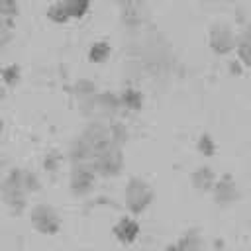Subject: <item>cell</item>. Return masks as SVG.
<instances>
[{
	"label": "cell",
	"mask_w": 251,
	"mask_h": 251,
	"mask_svg": "<svg viewBox=\"0 0 251 251\" xmlns=\"http://www.w3.org/2000/svg\"><path fill=\"white\" fill-rule=\"evenodd\" d=\"M92 167L98 175V178H116L122 175L124 167H126V157H124V147H116L110 145L102 151L96 153Z\"/></svg>",
	"instance_id": "cell-4"
},
{
	"label": "cell",
	"mask_w": 251,
	"mask_h": 251,
	"mask_svg": "<svg viewBox=\"0 0 251 251\" xmlns=\"http://www.w3.org/2000/svg\"><path fill=\"white\" fill-rule=\"evenodd\" d=\"M120 8V20L126 27L129 29H137L145 24L147 16H149V10L143 2H122L118 4Z\"/></svg>",
	"instance_id": "cell-10"
},
{
	"label": "cell",
	"mask_w": 251,
	"mask_h": 251,
	"mask_svg": "<svg viewBox=\"0 0 251 251\" xmlns=\"http://www.w3.org/2000/svg\"><path fill=\"white\" fill-rule=\"evenodd\" d=\"M229 71H231V75H241V71H245L237 61H229Z\"/></svg>",
	"instance_id": "cell-26"
},
{
	"label": "cell",
	"mask_w": 251,
	"mask_h": 251,
	"mask_svg": "<svg viewBox=\"0 0 251 251\" xmlns=\"http://www.w3.org/2000/svg\"><path fill=\"white\" fill-rule=\"evenodd\" d=\"M112 235H114V239L118 243H122V245L127 247V245H133L139 239L141 226H139V222H137L135 216L126 214V216L118 218V222L112 226Z\"/></svg>",
	"instance_id": "cell-8"
},
{
	"label": "cell",
	"mask_w": 251,
	"mask_h": 251,
	"mask_svg": "<svg viewBox=\"0 0 251 251\" xmlns=\"http://www.w3.org/2000/svg\"><path fill=\"white\" fill-rule=\"evenodd\" d=\"M233 51H235V61L243 69H249L251 67V35H249V29H243L237 35Z\"/></svg>",
	"instance_id": "cell-16"
},
{
	"label": "cell",
	"mask_w": 251,
	"mask_h": 251,
	"mask_svg": "<svg viewBox=\"0 0 251 251\" xmlns=\"http://www.w3.org/2000/svg\"><path fill=\"white\" fill-rule=\"evenodd\" d=\"M45 16H47V20L53 22V24H69V22H71L69 12H67V6H65L63 0H61V2H51V4L47 6V10H45Z\"/></svg>",
	"instance_id": "cell-19"
},
{
	"label": "cell",
	"mask_w": 251,
	"mask_h": 251,
	"mask_svg": "<svg viewBox=\"0 0 251 251\" xmlns=\"http://www.w3.org/2000/svg\"><path fill=\"white\" fill-rule=\"evenodd\" d=\"M175 243L178 245L180 251H204V235L198 227L184 229Z\"/></svg>",
	"instance_id": "cell-15"
},
{
	"label": "cell",
	"mask_w": 251,
	"mask_h": 251,
	"mask_svg": "<svg viewBox=\"0 0 251 251\" xmlns=\"http://www.w3.org/2000/svg\"><path fill=\"white\" fill-rule=\"evenodd\" d=\"M155 200L153 184L141 176H129L124 186V206L129 212V216H141L149 210V206Z\"/></svg>",
	"instance_id": "cell-2"
},
{
	"label": "cell",
	"mask_w": 251,
	"mask_h": 251,
	"mask_svg": "<svg viewBox=\"0 0 251 251\" xmlns=\"http://www.w3.org/2000/svg\"><path fill=\"white\" fill-rule=\"evenodd\" d=\"M29 192L24 184V167H12L0 180V198L12 214H22L27 208Z\"/></svg>",
	"instance_id": "cell-1"
},
{
	"label": "cell",
	"mask_w": 251,
	"mask_h": 251,
	"mask_svg": "<svg viewBox=\"0 0 251 251\" xmlns=\"http://www.w3.org/2000/svg\"><path fill=\"white\" fill-rule=\"evenodd\" d=\"M216 178H218V175L208 163L196 165L192 169V173H190V184L198 194H210Z\"/></svg>",
	"instance_id": "cell-11"
},
{
	"label": "cell",
	"mask_w": 251,
	"mask_h": 251,
	"mask_svg": "<svg viewBox=\"0 0 251 251\" xmlns=\"http://www.w3.org/2000/svg\"><path fill=\"white\" fill-rule=\"evenodd\" d=\"M20 14V4L18 2H12V0H0V20L10 24V25H16V18Z\"/></svg>",
	"instance_id": "cell-23"
},
{
	"label": "cell",
	"mask_w": 251,
	"mask_h": 251,
	"mask_svg": "<svg viewBox=\"0 0 251 251\" xmlns=\"http://www.w3.org/2000/svg\"><path fill=\"white\" fill-rule=\"evenodd\" d=\"M163 251H180V249H178V245H176V243H175V241H173V243H167V245H165V249H163Z\"/></svg>",
	"instance_id": "cell-27"
},
{
	"label": "cell",
	"mask_w": 251,
	"mask_h": 251,
	"mask_svg": "<svg viewBox=\"0 0 251 251\" xmlns=\"http://www.w3.org/2000/svg\"><path fill=\"white\" fill-rule=\"evenodd\" d=\"M0 80L8 86V88H16L22 82V69L16 63H10L6 67L0 69Z\"/></svg>",
	"instance_id": "cell-20"
},
{
	"label": "cell",
	"mask_w": 251,
	"mask_h": 251,
	"mask_svg": "<svg viewBox=\"0 0 251 251\" xmlns=\"http://www.w3.org/2000/svg\"><path fill=\"white\" fill-rule=\"evenodd\" d=\"M108 131H110V141L116 147H124L129 139V129L124 122H118V120L108 122Z\"/></svg>",
	"instance_id": "cell-18"
},
{
	"label": "cell",
	"mask_w": 251,
	"mask_h": 251,
	"mask_svg": "<svg viewBox=\"0 0 251 251\" xmlns=\"http://www.w3.org/2000/svg\"><path fill=\"white\" fill-rule=\"evenodd\" d=\"M212 200L216 206L220 208H229L233 204H237L241 200V188H239V182L235 180L233 175L229 173H224L222 176L216 178L214 186H212Z\"/></svg>",
	"instance_id": "cell-7"
},
{
	"label": "cell",
	"mask_w": 251,
	"mask_h": 251,
	"mask_svg": "<svg viewBox=\"0 0 251 251\" xmlns=\"http://www.w3.org/2000/svg\"><path fill=\"white\" fill-rule=\"evenodd\" d=\"M43 171L47 175H57L61 171V165H63V153L57 151V149H51L43 155Z\"/></svg>",
	"instance_id": "cell-22"
},
{
	"label": "cell",
	"mask_w": 251,
	"mask_h": 251,
	"mask_svg": "<svg viewBox=\"0 0 251 251\" xmlns=\"http://www.w3.org/2000/svg\"><path fill=\"white\" fill-rule=\"evenodd\" d=\"M71 92H73V96L76 98V102H78V106H80V110H82V108H86L88 104H92V102L96 100L100 88H98V84H96L94 80H90V78H78V80H75Z\"/></svg>",
	"instance_id": "cell-13"
},
{
	"label": "cell",
	"mask_w": 251,
	"mask_h": 251,
	"mask_svg": "<svg viewBox=\"0 0 251 251\" xmlns=\"http://www.w3.org/2000/svg\"><path fill=\"white\" fill-rule=\"evenodd\" d=\"M112 55V45L104 39H98V41H92L88 45V51H86V57L90 63L94 65H104Z\"/></svg>",
	"instance_id": "cell-17"
},
{
	"label": "cell",
	"mask_w": 251,
	"mask_h": 251,
	"mask_svg": "<svg viewBox=\"0 0 251 251\" xmlns=\"http://www.w3.org/2000/svg\"><path fill=\"white\" fill-rule=\"evenodd\" d=\"M118 96H120V108H122V110H127V112H131V114L141 112V108H143V104H145L143 92H141L139 88H135V86H126V88H122V90L118 92Z\"/></svg>",
	"instance_id": "cell-14"
},
{
	"label": "cell",
	"mask_w": 251,
	"mask_h": 251,
	"mask_svg": "<svg viewBox=\"0 0 251 251\" xmlns=\"http://www.w3.org/2000/svg\"><path fill=\"white\" fill-rule=\"evenodd\" d=\"M98 182V175L92 165H71L69 171V190L75 198L88 196Z\"/></svg>",
	"instance_id": "cell-6"
},
{
	"label": "cell",
	"mask_w": 251,
	"mask_h": 251,
	"mask_svg": "<svg viewBox=\"0 0 251 251\" xmlns=\"http://www.w3.org/2000/svg\"><path fill=\"white\" fill-rule=\"evenodd\" d=\"M4 129H6V124H4V120L0 118V139H2V135H4Z\"/></svg>",
	"instance_id": "cell-28"
},
{
	"label": "cell",
	"mask_w": 251,
	"mask_h": 251,
	"mask_svg": "<svg viewBox=\"0 0 251 251\" xmlns=\"http://www.w3.org/2000/svg\"><path fill=\"white\" fill-rule=\"evenodd\" d=\"M235 39H237V33L233 31V27L227 22L218 20V22L210 24V27H208V47L214 55L224 57V55L233 53Z\"/></svg>",
	"instance_id": "cell-5"
},
{
	"label": "cell",
	"mask_w": 251,
	"mask_h": 251,
	"mask_svg": "<svg viewBox=\"0 0 251 251\" xmlns=\"http://www.w3.org/2000/svg\"><path fill=\"white\" fill-rule=\"evenodd\" d=\"M27 218H29V226L41 235H57L63 227L59 212L47 202L33 204L27 212Z\"/></svg>",
	"instance_id": "cell-3"
},
{
	"label": "cell",
	"mask_w": 251,
	"mask_h": 251,
	"mask_svg": "<svg viewBox=\"0 0 251 251\" xmlns=\"http://www.w3.org/2000/svg\"><path fill=\"white\" fill-rule=\"evenodd\" d=\"M12 39H14V25H10V24L0 20V49L6 47Z\"/></svg>",
	"instance_id": "cell-25"
},
{
	"label": "cell",
	"mask_w": 251,
	"mask_h": 251,
	"mask_svg": "<svg viewBox=\"0 0 251 251\" xmlns=\"http://www.w3.org/2000/svg\"><path fill=\"white\" fill-rule=\"evenodd\" d=\"M196 151L202 155V157H214L218 153V143L216 139L212 137V133L208 131H202L196 139Z\"/></svg>",
	"instance_id": "cell-21"
},
{
	"label": "cell",
	"mask_w": 251,
	"mask_h": 251,
	"mask_svg": "<svg viewBox=\"0 0 251 251\" xmlns=\"http://www.w3.org/2000/svg\"><path fill=\"white\" fill-rule=\"evenodd\" d=\"M65 6L71 20H80L90 10V2H84V0H65Z\"/></svg>",
	"instance_id": "cell-24"
},
{
	"label": "cell",
	"mask_w": 251,
	"mask_h": 251,
	"mask_svg": "<svg viewBox=\"0 0 251 251\" xmlns=\"http://www.w3.org/2000/svg\"><path fill=\"white\" fill-rule=\"evenodd\" d=\"M67 157H69V163H71V165H92L96 153H94V149L78 135V137H75V139L71 141L69 151H67Z\"/></svg>",
	"instance_id": "cell-12"
},
{
	"label": "cell",
	"mask_w": 251,
	"mask_h": 251,
	"mask_svg": "<svg viewBox=\"0 0 251 251\" xmlns=\"http://www.w3.org/2000/svg\"><path fill=\"white\" fill-rule=\"evenodd\" d=\"M80 137L94 149V153L106 149L112 145L110 141V131H108V122H88V126L80 131Z\"/></svg>",
	"instance_id": "cell-9"
}]
</instances>
